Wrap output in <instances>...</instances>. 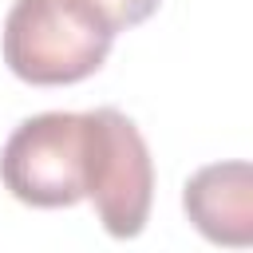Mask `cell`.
I'll return each mask as SVG.
<instances>
[{"label": "cell", "mask_w": 253, "mask_h": 253, "mask_svg": "<svg viewBox=\"0 0 253 253\" xmlns=\"http://www.w3.org/2000/svg\"><path fill=\"white\" fill-rule=\"evenodd\" d=\"M4 63L32 87H63L95 75L115 36L79 0H12L4 16Z\"/></svg>", "instance_id": "obj_1"}, {"label": "cell", "mask_w": 253, "mask_h": 253, "mask_svg": "<svg viewBox=\"0 0 253 253\" xmlns=\"http://www.w3.org/2000/svg\"><path fill=\"white\" fill-rule=\"evenodd\" d=\"M4 190L36 210L87 198V111H43L24 119L0 150Z\"/></svg>", "instance_id": "obj_2"}, {"label": "cell", "mask_w": 253, "mask_h": 253, "mask_svg": "<svg viewBox=\"0 0 253 253\" xmlns=\"http://www.w3.org/2000/svg\"><path fill=\"white\" fill-rule=\"evenodd\" d=\"M87 202L119 241L138 237L154 202V162L142 130L115 107L87 111Z\"/></svg>", "instance_id": "obj_3"}, {"label": "cell", "mask_w": 253, "mask_h": 253, "mask_svg": "<svg viewBox=\"0 0 253 253\" xmlns=\"http://www.w3.org/2000/svg\"><path fill=\"white\" fill-rule=\"evenodd\" d=\"M182 210L190 225L213 245H249L253 241V170L245 158L210 162L194 170L182 186Z\"/></svg>", "instance_id": "obj_4"}, {"label": "cell", "mask_w": 253, "mask_h": 253, "mask_svg": "<svg viewBox=\"0 0 253 253\" xmlns=\"http://www.w3.org/2000/svg\"><path fill=\"white\" fill-rule=\"evenodd\" d=\"M79 4H83L111 36H119V32H126V28L142 24V20H150L162 0H79Z\"/></svg>", "instance_id": "obj_5"}]
</instances>
